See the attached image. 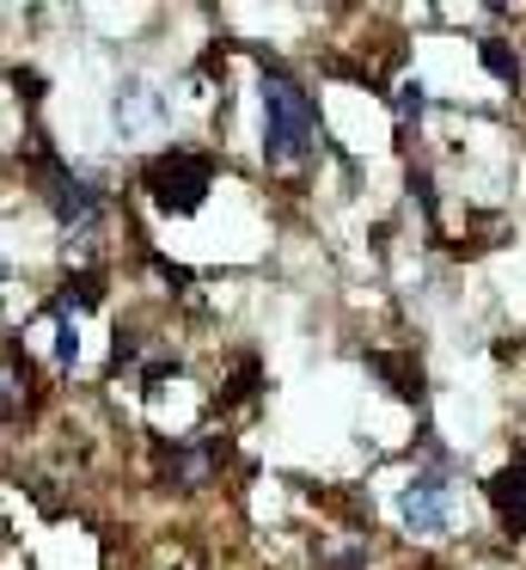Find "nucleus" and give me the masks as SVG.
<instances>
[{
  "label": "nucleus",
  "mask_w": 526,
  "mask_h": 570,
  "mask_svg": "<svg viewBox=\"0 0 526 570\" xmlns=\"http://www.w3.org/2000/svg\"><path fill=\"white\" fill-rule=\"evenodd\" d=\"M318 148V111L306 87L281 68H264V160L269 166H300Z\"/></svg>",
  "instance_id": "f257e3e1"
},
{
  "label": "nucleus",
  "mask_w": 526,
  "mask_h": 570,
  "mask_svg": "<svg viewBox=\"0 0 526 570\" xmlns=\"http://www.w3.org/2000/svg\"><path fill=\"white\" fill-rule=\"evenodd\" d=\"M110 117H117L122 136H153V129L166 124V99H159L147 80H129V87L117 92V105H110Z\"/></svg>",
  "instance_id": "39448f33"
},
{
  "label": "nucleus",
  "mask_w": 526,
  "mask_h": 570,
  "mask_svg": "<svg viewBox=\"0 0 526 570\" xmlns=\"http://www.w3.org/2000/svg\"><path fill=\"white\" fill-rule=\"evenodd\" d=\"M141 185H147V197H153L166 215H196L202 197L215 190V160H208V154L171 148V154H159V160H147Z\"/></svg>",
  "instance_id": "f03ea898"
},
{
  "label": "nucleus",
  "mask_w": 526,
  "mask_h": 570,
  "mask_svg": "<svg viewBox=\"0 0 526 570\" xmlns=\"http://www.w3.org/2000/svg\"><path fill=\"white\" fill-rule=\"evenodd\" d=\"M484 62H489V68H496V75H502V80H508V87H514V80H520V62H514V56H508V50H502V43H496V38H489V43H484Z\"/></svg>",
  "instance_id": "0eeeda50"
},
{
  "label": "nucleus",
  "mask_w": 526,
  "mask_h": 570,
  "mask_svg": "<svg viewBox=\"0 0 526 570\" xmlns=\"http://www.w3.org/2000/svg\"><path fill=\"white\" fill-rule=\"evenodd\" d=\"M43 185H49L43 197H49V209H56V222L68 227L73 239L98 234V222H105V197H98V185H86V178L61 173V166H49Z\"/></svg>",
  "instance_id": "7ed1b4c3"
},
{
  "label": "nucleus",
  "mask_w": 526,
  "mask_h": 570,
  "mask_svg": "<svg viewBox=\"0 0 526 570\" xmlns=\"http://www.w3.org/2000/svg\"><path fill=\"white\" fill-rule=\"evenodd\" d=\"M489 503H496V515L508 521L514 533L526 528V460H514V466H502L496 479H489Z\"/></svg>",
  "instance_id": "423d86ee"
},
{
  "label": "nucleus",
  "mask_w": 526,
  "mask_h": 570,
  "mask_svg": "<svg viewBox=\"0 0 526 570\" xmlns=\"http://www.w3.org/2000/svg\"><path fill=\"white\" fill-rule=\"evenodd\" d=\"M398 515L410 533H440L453 521V484L440 479V472H416L398 497Z\"/></svg>",
  "instance_id": "20e7f679"
},
{
  "label": "nucleus",
  "mask_w": 526,
  "mask_h": 570,
  "mask_svg": "<svg viewBox=\"0 0 526 570\" xmlns=\"http://www.w3.org/2000/svg\"><path fill=\"white\" fill-rule=\"evenodd\" d=\"M398 111H404V117L423 111V87H398Z\"/></svg>",
  "instance_id": "6e6552de"
}]
</instances>
